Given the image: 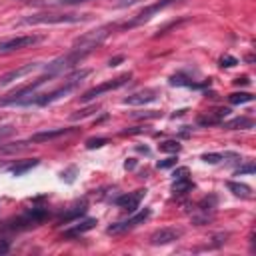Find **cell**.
Masks as SVG:
<instances>
[{
  "mask_svg": "<svg viewBox=\"0 0 256 256\" xmlns=\"http://www.w3.org/2000/svg\"><path fill=\"white\" fill-rule=\"evenodd\" d=\"M252 94L250 92H234V94H230L228 96V100H230V104H244V102H252Z\"/></svg>",
  "mask_w": 256,
  "mask_h": 256,
  "instance_id": "ffe728a7",
  "label": "cell"
},
{
  "mask_svg": "<svg viewBox=\"0 0 256 256\" xmlns=\"http://www.w3.org/2000/svg\"><path fill=\"white\" fill-rule=\"evenodd\" d=\"M226 186H228V190L232 192V194H236V196H242V198H250V186H246V184H240V182H226Z\"/></svg>",
  "mask_w": 256,
  "mask_h": 256,
  "instance_id": "e0dca14e",
  "label": "cell"
},
{
  "mask_svg": "<svg viewBox=\"0 0 256 256\" xmlns=\"http://www.w3.org/2000/svg\"><path fill=\"white\" fill-rule=\"evenodd\" d=\"M36 68H40L38 62H32V64H26V66H22V68H18V70H12V72H8V74H4V76L0 78V84H8V82H12V80H18V78H22V76L34 72Z\"/></svg>",
  "mask_w": 256,
  "mask_h": 256,
  "instance_id": "5bb4252c",
  "label": "cell"
},
{
  "mask_svg": "<svg viewBox=\"0 0 256 256\" xmlns=\"http://www.w3.org/2000/svg\"><path fill=\"white\" fill-rule=\"evenodd\" d=\"M236 62H238V60L232 58V56H224V58H222V66H234Z\"/></svg>",
  "mask_w": 256,
  "mask_h": 256,
  "instance_id": "f546056e",
  "label": "cell"
},
{
  "mask_svg": "<svg viewBox=\"0 0 256 256\" xmlns=\"http://www.w3.org/2000/svg\"><path fill=\"white\" fill-rule=\"evenodd\" d=\"M150 216V210L148 208H144L142 212H138V214H134L132 218H128V220H122V222H116V224H112V226H108V234H122V232H126V230H132L134 226H138L140 222H144L146 218Z\"/></svg>",
  "mask_w": 256,
  "mask_h": 256,
  "instance_id": "52a82bcc",
  "label": "cell"
},
{
  "mask_svg": "<svg viewBox=\"0 0 256 256\" xmlns=\"http://www.w3.org/2000/svg\"><path fill=\"white\" fill-rule=\"evenodd\" d=\"M84 20V14H34L24 18V24H72Z\"/></svg>",
  "mask_w": 256,
  "mask_h": 256,
  "instance_id": "5b68a950",
  "label": "cell"
},
{
  "mask_svg": "<svg viewBox=\"0 0 256 256\" xmlns=\"http://www.w3.org/2000/svg\"><path fill=\"white\" fill-rule=\"evenodd\" d=\"M174 164H176V158H166V160L158 162V168H170V166H174Z\"/></svg>",
  "mask_w": 256,
  "mask_h": 256,
  "instance_id": "83f0119b",
  "label": "cell"
},
{
  "mask_svg": "<svg viewBox=\"0 0 256 256\" xmlns=\"http://www.w3.org/2000/svg\"><path fill=\"white\" fill-rule=\"evenodd\" d=\"M110 32H112V26H100V28H96V30H90V32H86L84 36H80V38L74 42L72 50H76V52L88 56L96 46H100V44L108 38Z\"/></svg>",
  "mask_w": 256,
  "mask_h": 256,
  "instance_id": "7a4b0ae2",
  "label": "cell"
},
{
  "mask_svg": "<svg viewBox=\"0 0 256 256\" xmlns=\"http://www.w3.org/2000/svg\"><path fill=\"white\" fill-rule=\"evenodd\" d=\"M96 110H98L96 106H90V108H84V110H80V112H78V114H74L72 118H74V120H78V118H86V116H90V114H94Z\"/></svg>",
  "mask_w": 256,
  "mask_h": 256,
  "instance_id": "d4e9b609",
  "label": "cell"
},
{
  "mask_svg": "<svg viewBox=\"0 0 256 256\" xmlns=\"http://www.w3.org/2000/svg\"><path fill=\"white\" fill-rule=\"evenodd\" d=\"M84 2H90V0H56V4H62V6H74V4H84Z\"/></svg>",
  "mask_w": 256,
  "mask_h": 256,
  "instance_id": "4316f807",
  "label": "cell"
},
{
  "mask_svg": "<svg viewBox=\"0 0 256 256\" xmlns=\"http://www.w3.org/2000/svg\"><path fill=\"white\" fill-rule=\"evenodd\" d=\"M158 92L154 88H146V90H140V92H134L130 96L124 98V104H130V106H142V104H148L152 100H156Z\"/></svg>",
  "mask_w": 256,
  "mask_h": 256,
  "instance_id": "8fae6325",
  "label": "cell"
},
{
  "mask_svg": "<svg viewBox=\"0 0 256 256\" xmlns=\"http://www.w3.org/2000/svg\"><path fill=\"white\" fill-rule=\"evenodd\" d=\"M52 76L48 74V72H44L42 76H38L34 82H30V84H26V86H22V88H18V90H14V92H10L6 98H0V106H8V104H22L26 98H30L34 92H36V88L38 86H42L44 82H48Z\"/></svg>",
  "mask_w": 256,
  "mask_h": 256,
  "instance_id": "3957f363",
  "label": "cell"
},
{
  "mask_svg": "<svg viewBox=\"0 0 256 256\" xmlns=\"http://www.w3.org/2000/svg\"><path fill=\"white\" fill-rule=\"evenodd\" d=\"M138 0H114V4L118 6V8H122V6H130V4H136Z\"/></svg>",
  "mask_w": 256,
  "mask_h": 256,
  "instance_id": "4dcf8cb0",
  "label": "cell"
},
{
  "mask_svg": "<svg viewBox=\"0 0 256 256\" xmlns=\"http://www.w3.org/2000/svg\"><path fill=\"white\" fill-rule=\"evenodd\" d=\"M226 130H238V128H252L254 126V122L250 120V118H246V116H240V118H234V120H230V122H226V124H222Z\"/></svg>",
  "mask_w": 256,
  "mask_h": 256,
  "instance_id": "2e32d148",
  "label": "cell"
},
{
  "mask_svg": "<svg viewBox=\"0 0 256 256\" xmlns=\"http://www.w3.org/2000/svg\"><path fill=\"white\" fill-rule=\"evenodd\" d=\"M180 236H182V232H180L178 228H160V230H156V232L150 236V242H152L154 246H158V244H170V242L178 240Z\"/></svg>",
  "mask_w": 256,
  "mask_h": 256,
  "instance_id": "30bf717a",
  "label": "cell"
},
{
  "mask_svg": "<svg viewBox=\"0 0 256 256\" xmlns=\"http://www.w3.org/2000/svg\"><path fill=\"white\" fill-rule=\"evenodd\" d=\"M124 60V56H116V58H110V62H108V66H118L120 62Z\"/></svg>",
  "mask_w": 256,
  "mask_h": 256,
  "instance_id": "1f68e13d",
  "label": "cell"
},
{
  "mask_svg": "<svg viewBox=\"0 0 256 256\" xmlns=\"http://www.w3.org/2000/svg\"><path fill=\"white\" fill-rule=\"evenodd\" d=\"M84 212H86V208H84V206H76L74 210H70L68 214H64V216L60 218V222H64V224H66V222H70V220H74V218H78V216H82Z\"/></svg>",
  "mask_w": 256,
  "mask_h": 256,
  "instance_id": "44dd1931",
  "label": "cell"
},
{
  "mask_svg": "<svg viewBox=\"0 0 256 256\" xmlns=\"http://www.w3.org/2000/svg\"><path fill=\"white\" fill-rule=\"evenodd\" d=\"M36 164H38V160H26V162H20V164L12 166V168H10V172H12L14 176H22L24 172H28L30 168H34Z\"/></svg>",
  "mask_w": 256,
  "mask_h": 256,
  "instance_id": "ac0fdd59",
  "label": "cell"
},
{
  "mask_svg": "<svg viewBox=\"0 0 256 256\" xmlns=\"http://www.w3.org/2000/svg\"><path fill=\"white\" fill-rule=\"evenodd\" d=\"M202 160H204V162H210V164H216V162L224 160V154H218V152H208V154H204V156H202Z\"/></svg>",
  "mask_w": 256,
  "mask_h": 256,
  "instance_id": "603a6c76",
  "label": "cell"
},
{
  "mask_svg": "<svg viewBox=\"0 0 256 256\" xmlns=\"http://www.w3.org/2000/svg\"><path fill=\"white\" fill-rule=\"evenodd\" d=\"M158 148H160L162 152H174V154H176V152L180 150V144H178L176 140H166V142H162Z\"/></svg>",
  "mask_w": 256,
  "mask_h": 256,
  "instance_id": "7402d4cb",
  "label": "cell"
},
{
  "mask_svg": "<svg viewBox=\"0 0 256 256\" xmlns=\"http://www.w3.org/2000/svg\"><path fill=\"white\" fill-rule=\"evenodd\" d=\"M226 114H228L226 108H224V110H222V108H220V110H214L210 116H200V118H198V124H200V126H212V124H218Z\"/></svg>",
  "mask_w": 256,
  "mask_h": 256,
  "instance_id": "9a60e30c",
  "label": "cell"
},
{
  "mask_svg": "<svg viewBox=\"0 0 256 256\" xmlns=\"http://www.w3.org/2000/svg\"><path fill=\"white\" fill-rule=\"evenodd\" d=\"M6 250H8V244H0V254L6 252Z\"/></svg>",
  "mask_w": 256,
  "mask_h": 256,
  "instance_id": "836d02e7",
  "label": "cell"
},
{
  "mask_svg": "<svg viewBox=\"0 0 256 256\" xmlns=\"http://www.w3.org/2000/svg\"><path fill=\"white\" fill-rule=\"evenodd\" d=\"M132 76L130 74H122V76H118V78H114V80H108V82H102V84H98V86H94V88H90L88 92H84L82 94V100L84 102H88V100H94L96 96H100V94H104V92H110V90H116V88H120V86H124L128 80H130Z\"/></svg>",
  "mask_w": 256,
  "mask_h": 256,
  "instance_id": "8992f818",
  "label": "cell"
},
{
  "mask_svg": "<svg viewBox=\"0 0 256 256\" xmlns=\"http://www.w3.org/2000/svg\"><path fill=\"white\" fill-rule=\"evenodd\" d=\"M180 178H188V168H178L174 172V180H180Z\"/></svg>",
  "mask_w": 256,
  "mask_h": 256,
  "instance_id": "f1b7e54d",
  "label": "cell"
},
{
  "mask_svg": "<svg viewBox=\"0 0 256 256\" xmlns=\"http://www.w3.org/2000/svg\"><path fill=\"white\" fill-rule=\"evenodd\" d=\"M40 40V36H16V38H8L0 42V52H14L26 46H32Z\"/></svg>",
  "mask_w": 256,
  "mask_h": 256,
  "instance_id": "ba28073f",
  "label": "cell"
},
{
  "mask_svg": "<svg viewBox=\"0 0 256 256\" xmlns=\"http://www.w3.org/2000/svg\"><path fill=\"white\" fill-rule=\"evenodd\" d=\"M94 226H96V218H86V220H82V222H76L74 226L66 228L62 236H64V238H76V236H80V234H84V232L92 230Z\"/></svg>",
  "mask_w": 256,
  "mask_h": 256,
  "instance_id": "4fadbf2b",
  "label": "cell"
},
{
  "mask_svg": "<svg viewBox=\"0 0 256 256\" xmlns=\"http://www.w3.org/2000/svg\"><path fill=\"white\" fill-rule=\"evenodd\" d=\"M190 188H192L190 178H180V180H174V184H172L174 194H186V192H190Z\"/></svg>",
  "mask_w": 256,
  "mask_h": 256,
  "instance_id": "d6986e66",
  "label": "cell"
},
{
  "mask_svg": "<svg viewBox=\"0 0 256 256\" xmlns=\"http://www.w3.org/2000/svg\"><path fill=\"white\" fill-rule=\"evenodd\" d=\"M70 132H72V128H54V130H44V132L32 134L26 142H48V140H54V138L66 136V134H70Z\"/></svg>",
  "mask_w": 256,
  "mask_h": 256,
  "instance_id": "7c38bea8",
  "label": "cell"
},
{
  "mask_svg": "<svg viewBox=\"0 0 256 256\" xmlns=\"http://www.w3.org/2000/svg\"><path fill=\"white\" fill-rule=\"evenodd\" d=\"M108 142V138H90L88 142H86V146L88 148H100V146H104Z\"/></svg>",
  "mask_w": 256,
  "mask_h": 256,
  "instance_id": "cb8c5ba5",
  "label": "cell"
},
{
  "mask_svg": "<svg viewBox=\"0 0 256 256\" xmlns=\"http://www.w3.org/2000/svg\"><path fill=\"white\" fill-rule=\"evenodd\" d=\"M234 82H236V84H248V78H246V76H242V78H236Z\"/></svg>",
  "mask_w": 256,
  "mask_h": 256,
  "instance_id": "d6a6232c",
  "label": "cell"
},
{
  "mask_svg": "<svg viewBox=\"0 0 256 256\" xmlns=\"http://www.w3.org/2000/svg\"><path fill=\"white\" fill-rule=\"evenodd\" d=\"M144 194H146V190H134V192H128V194L116 198V204H118L120 208L128 210V212H136V208L140 206Z\"/></svg>",
  "mask_w": 256,
  "mask_h": 256,
  "instance_id": "9c48e42d",
  "label": "cell"
},
{
  "mask_svg": "<svg viewBox=\"0 0 256 256\" xmlns=\"http://www.w3.org/2000/svg\"><path fill=\"white\" fill-rule=\"evenodd\" d=\"M90 74V70H80V72H76V74H72L70 78H66L64 80V84L62 86H58L56 90H52L50 94H42V96H36L34 98V94L30 96V98H26L22 104H36V106H46V104H50V102H54V100H58V98H62V96H66L68 92H72L80 82H82V78H86Z\"/></svg>",
  "mask_w": 256,
  "mask_h": 256,
  "instance_id": "6da1fadb",
  "label": "cell"
},
{
  "mask_svg": "<svg viewBox=\"0 0 256 256\" xmlns=\"http://www.w3.org/2000/svg\"><path fill=\"white\" fill-rule=\"evenodd\" d=\"M174 2H176V0H158V2H154V4H150V6H146V8H144V10H140L132 20L124 22V24H122V30H132V28H136V26H140V24L148 22L156 12H162L166 6L174 4Z\"/></svg>",
  "mask_w": 256,
  "mask_h": 256,
  "instance_id": "277c9868",
  "label": "cell"
},
{
  "mask_svg": "<svg viewBox=\"0 0 256 256\" xmlns=\"http://www.w3.org/2000/svg\"><path fill=\"white\" fill-rule=\"evenodd\" d=\"M254 172H256V168H254V164L250 162V164L238 168V170H236V176H242V174H254Z\"/></svg>",
  "mask_w": 256,
  "mask_h": 256,
  "instance_id": "484cf974",
  "label": "cell"
}]
</instances>
